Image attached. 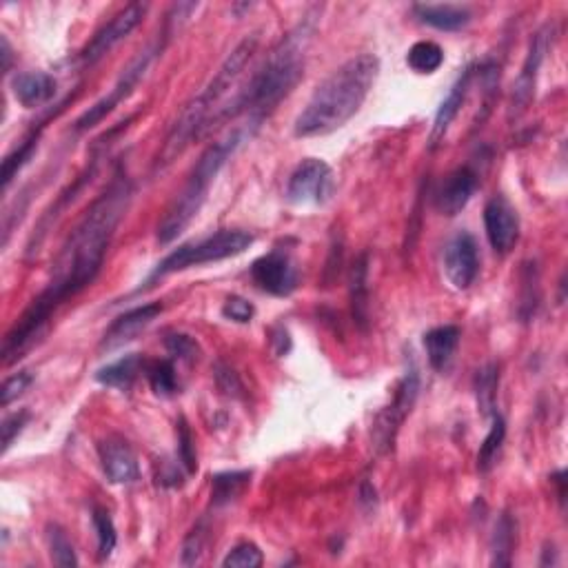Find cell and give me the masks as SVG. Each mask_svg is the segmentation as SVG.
<instances>
[{"mask_svg": "<svg viewBox=\"0 0 568 568\" xmlns=\"http://www.w3.org/2000/svg\"><path fill=\"white\" fill-rule=\"evenodd\" d=\"M131 194H134V187H131L129 176L123 169H118L109 187L91 202L85 216L78 220L65 245L60 247L47 287L32 300L5 336L3 353H0L5 367L23 358V353L34 347L60 304L78 296L96 280L120 220L129 207Z\"/></svg>", "mask_w": 568, "mask_h": 568, "instance_id": "6da1fadb", "label": "cell"}, {"mask_svg": "<svg viewBox=\"0 0 568 568\" xmlns=\"http://www.w3.org/2000/svg\"><path fill=\"white\" fill-rule=\"evenodd\" d=\"M318 16V9H313L296 29H291L271 49L265 63L253 71L249 83L240 89L236 100L227 109H222V118L249 114V118L265 120V116H269L296 89L304 76V52H307L313 32H316Z\"/></svg>", "mask_w": 568, "mask_h": 568, "instance_id": "7a4b0ae2", "label": "cell"}, {"mask_svg": "<svg viewBox=\"0 0 568 568\" xmlns=\"http://www.w3.org/2000/svg\"><path fill=\"white\" fill-rule=\"evenodd\" d=\"M378 71L380 60L373 54L353 56L336 71H331V76L322 80L307 107L296 118V125H293L296 136H327L342 129L369 98L375 80H378Z\"/></svg>", "mask_w": 568, "mask_h": 568, "instance_id": "3957f363", "label": "cell"}, {"mask_svg": "<svg viewBox=\"0 0 568 568\" xmlns=\"http://www.w3.org/2000/svg\"><path fill=\"white\" fill-rule=\"evenodd\" d=\"M260 123L262 120L258 118H249L247 125L233 129L231 134H227L218 142H213L211 147L202 151V156L198 158L194 169H191L185 187L180 189V194L174 198V202H171L169 209L165 211V216L160 220L156 233L160 245L174 242L180 233L191 225V220L198 216V211L202 209V205H205L213 180L218 178L222 167L227 165L231 156L236 154L245 142L253 138Z\"/></svg>", "mask_w": 568, "mask_h": 568, "instance_id": "277c9868", "label": "cell"}, {"mask_svg": "<svg viewBox=\"0 0 568 568\" xmlns=\"http://www.w3.org/2000/svg\"><path fill=\"white\" fill-rule=\"evenodd\" d=\"M258 43H260L258 34H251L242 40V43H238V47L225 58V63L220 65L216 76L209 80V85L180 111L178 120L174 123V127L169 129V134L165 142H162V147L156 156L154 162L156 174L158 171H165L171 162L178 160V156H182V151L191 145V140L198 138L202 131L207 129L211 109L229 94V89L233 85H236V80L240 78L242 71H245L251 56L256 54Z\"/></svg>", "mask_w": 568, "mask_h": 568, "instance_id": "5b68a950", "label": "cell"}, {"mask_svg": "<svg viewBox=\"0 0 568 568\" xmlns=\"http://www.w3.org/2000/svg\"><path fill=\"white\" fill-rule=\"evenodd\" d=\"M251 245H253V236L249 231L222 229L209 238H202L198 242H187V245H180L178 249L171 251L169 256L151 271V276L147 278L145 284L151 287V282L171 276V273L209 265V262L236 258L240 253H245Z\"/></svg>", "mask_w": 568, "mask_h": 568, "instance_id": "8992f818", "label": "cell"}, {"mask_svg": "<svg viewBox=\"0 0 568 568\" xmlns=\"http://www.w3.org/2000/svg\"><path fill=\"white\" fill-rule=\"evenodd\" d=\"M420 393V373L415 364L407 369V373L402 375V380L395 387V395L393 402L389 404L387 409L380 411L378 418H375L373 424V446L380 453H387L393 449L395 435H398L400 426L407 420V415L413 411V404L418 400Z\"/></svg>", "mask_w": 568, "mask_h": 568, "instance_id": "52a82bcc", "label": "cell"}, {"mask_svg": "<svg viewBox=\"0 0 568 568\" xmlns=\"http://www.w3.org/2000/svg\"><path fill=\"white\" fill-rule=\"evenodd\" d=\"M333 194H336V176L320 158L302 160L287 182V200L296 207L324 205Z\"/></svg>", "mask_w": 568, "mask_h": 568, "instance_id": "ba28073f", "label": "cell"}, {"mask_svg": "<svg viewBox=\"0 0 568 568\" xmlns=\"http://www.w3.org/2000/svg\"><path fill=\"white\" fill-rule=\"evenodd\" d=\"M162 47H149L145 52H140L131 63L127 65V69H123V74H120L118 83L114 85V89L109 91L105 98H100L96 105H91L83 116L76 120V131H87V129H94L96 125L103 123V120L114 111L120 103H123L125 98L131 96V91L136 89V85L140 83L142 78H145L149 65L154 63L156 52H160Z\"/></svg>", "mask_w": 568, "mask_h": 568, "instance_id": "9c48e42d", "label": "cell"}, {"mask_svg": "<svg viewBox=\"0 0 568 568\" xmlns=\"http://www.w3.org/2000/svg\"><path fill=\"white\" fill-rule=\"evenodd\" d=\"M251 278L269 296L287 298L298 289V267L287 251L273 249L251 265Z\"/></svg>", "mask_w": 568, "mask_h": 568, "instance_id": "30bf717a", "label": "cell"}, {"mask_svg": "<svg viewBox=\"0 0 568 568\" xmlns=\"http://www.w3.org/2000/svg\"><path fill=\"white\" fill-rule=\"evenodd\" d=\"M553 29L551 25H544L540 32H537L531 38L529 52H526L522 71L517 74L515 83H513V96H511V118H520L526 109H529L531 100L535 96V85H537V76H540V69L544 63V56L549 52V43H551Z\"/></svg>", "mask_w": 568, "mask_h": 568, "instance_id": "8fae6325", "label": "cell"}, {"mask_svg": "<svg viewBox=\"0 0 568 568\" xmlns=\"http://www.w3.org/2000/svg\"><path fill=\"white\" fill-rule=\"evenodd\" d=\"M145 14H147L145 3L127 5L123 12H118L94 38L89 40L87 47L80 52V63L83 65L98 63L100 58L109 54L111 49H114L118 43H123V40L134 32V29L140 25V20L145 18Z\"/></svg>", "mask_w": 568, "mask_h": 568, "instance_id": "7c38bea8", "label": "cell"}, {"mask_svg": "<svg viewBox=\"0 0 568 568\" xmlns=\"http://www.w3.org/2000/svg\"><path fill=\"white\" fill-rule=\"evenodd\" d=\"M480 271V256H478V242L469 231H460L458 236L449 240L444 249V273L449 282L458 291L469 289L478 278Z\"/></svg>", "mask_w": 568, "mask_h": 568, "instance_id": "4fadbf2b", "label": "cell"}, {"mask_svg": "<svg viewBox=\"0 0 568 568\" xmlns=\"http://www.w3.org/2000/svg\"><path fill=\"white\" fill-rule=\"evenodd\" d=\"M484 229L489 245L497 253H509L520 240V218L504 196H495L484 207Z\"/></svg>", "mask_w": 568, "mask_h": 568, "instance_id": "5bb4252c", "label": "cell"}, {"mask_svg": "<svg viewBox=\"0 0 568 568\" xmlns=\"http://www.w3.org/2000/svg\"><path fill=\"white\" fill-rule=\"evenodd\" d=\"M98 455L111 484H131L140 478V466L134 449L118 435H109V438L100 442Z\"/></svg>", "mask_w": 568, "mask_h": 568, "instance_id": "9a60e30c", "label": "cell"}, {"mask_svg": "<svg viewBox=\"0 0 568 568\" xmlns=\"http://www.w3.org/2000/svg\"><path fill=\"white\" fill-rule=\"evenodd\" d=\"M160 313H162V304L149 302L123 313V316H118L114 324L105 331L103 340H100V351H116L120 347H125L127 342L136 340L138 333L145 331Z\"/></svg>", "mask_w": 568, "mask_h": 568, "instance_id": "2e32d148", "label": "cell"}, {"mask_svg": "<svg viewBox=\"0 0 568 568\" xmlns=\"http://www.w3.org/2000/svg\"><path fill=\"white\" fill-rule=\"evenodd\" d=\"M478 174L471 167H460L444 180V185L438 191V211L444 216H458V213L469 205L475 191H478Z\"/></svg>", "mask_w": 568, "mask_h": 568, "instance_id": "e0dca14e", "label": "cell"}, {"mask_svg": "<svg viewBox=\"0 0 568 568\" xmlns=\"http://www.w3.org/2000/svg\"><path fill=\"white\" fill-rule=\"evenodd\" d=\"M14 96L25 109L47 105L56 96L58 80L47 71H25L12 80Z\"/></svg>", "mask_w": 568, "mask_h": 568, "instance_id": "ac0fdd59", "label": "cell"}, {"mask_svg": "<svg viewBox=\"0 0 568 568\" xmlns=\"http://www.w3.org/2000/svg\"><path fill=\"white\" fill-rule=\"evenodd\" d=\"M473 74H475L473 65L466 67L460 74V78L455 80L453 87L449 89V94H446V98L442 100L438 114H435L433 129H431V145H438V142L446 136V131H449V127L453 125V120L458 118L464 100H466V96H469Z\"/></svg>", "mask_w": 568, "mask_h": 568, "instance_id": "d6986e66", "label": "cell"}, {"mask_svg": "<svg viewBox=\"0 0 568 568\" xmlns=\"http://www.w3.org/2000/svg\"><path fill=\"white\" fill-rule=\"evenodd\" d=\"M351 316L362 331L369 329V253L355 258L349 273Z\"/></svg>", "mask_w": 568, "mask_h": 568, "instance_id": "ffe728a7", "label": "cell"}, {"mask_svg": "<svg viewBox=\"0 0 568 568\" xmlns=\"http://www.w3.org/2000/svg\"><path fill=\"white\" fill-rule=\"evenodd\" d=\"M413 14L420 18V23L429 25L440 32H460L471 23V9L466 5L440 3V5H415Z\"/></svg>", "mask_w": 568, "mask_h": 568, "instance_id": "44dd1931", "label": "cell"}, {"mask_svg": "<svg viewBox=\"0 0 568 568\" xmlns=\"http://www.w3.org/2000/svg\"><path fill=\"white\" fill-rule=\"evenodd\" d=\"M462 338L460 327H453V324H444V327H435L424 336V349L429 364L435 371H444L449 367L455 351H458V344Z\"/></svg>", "mask_w": 568, "mask_h": 568, "instance_id": "7402d4cb", "label": "cell"}, {"mask_svg": "<svg viewBox=\"0 0 568 568\" xmlns=\"http://www.w3.org/2000/svg\"><path fill=\"white\" fill-rule=\"evenodd\" d=\"M142 369H145V358H142L140 353H129L125 358H120L100 369L96 373V380L100 384H105V387L129 391L134 387V382Z\"/></svg>", "mask_w": 568, "mask_h": 568, "instance_id": "603a6c76", "label": "cell"}, {"mask_svg": "<svg viewBox=\"0 0 568 568\" xmlns=\"http://www.w3.org/2000/svg\"><path fill=\"white\" fill-rule=\"evenodd\" d=\"M251 482V471H229L218 473L211 480V502L213 506H225L245 493Z\"/></svg>", "mask_w": 568, "mask_h": 568, "instance_id": "cb8c5ba5", "label": "cell"}, {"mask_svg": "<svg viewBox=\"0 0 568 568\" xmlns=\"http://www.w3.org/2000/svg\"><path fill=\"white\" fill-rule=\"evenodd\" d=\"M517 540V524L509 513H502L495 524L493 542H491V564L493 566H511V555Z\"/></svg>", "mask_w": 568, "mask_h": 568, "instance_id": "d4e9b609", "label": "cell"}, {"mask_svg": "<svg viewBox=\"0 0 568 568\" xmlns=\"http://www.w3.org/2000/svg\"><path fill=\"white\" fill-rule=\"evenodd\" d=\"M444 63V52L438 43L433 40H420L415 43L407 54V65L415 71V74H433Z\"/></svg>", "mask_w": 568, "mask_h": 568, "instance_id": "484cf974", "label": "cell"}, {"mask_svg": "<svg viewBox=\"0 0 568 568\" xmlns=\"http://www.w3.org/2000/svg\"><path fill=\"white\" fill-rule=\"evenodd\" d=\"M506 438V422L502 415H493V424H491V431L486 435L482 446H480V453H478V469L480 473L491 471L495 466L497 455L502 451V444Z\"/></svg>", "mask_w": 568, "mask_h": 568, "instance_id": "4316f807", "label": "cell"}, {"mask_svg": "<svg viewBox=\"0 0 568 568\" xmlns=\"http://www.w3.org/2000/svg\"><path fill=\"white\" fill-rule=\"evenodd\" d=\"M497 384H500V369H497V364H486L475 375V395H478V404L484 415H495Z\"/></svg>", "mask_w": 568, "mask_h": 568, "instance_id": "83f0119b", "label": "cell"}, {"mask_svg": "<svg viewBox=\"0 0 568 568\" xmlns=\"http://www.w3.org/2000/svg\"><path fill=\"white\" fill-rule=\"evenodd\" d=\"M38 140H40V134H34L32 136H27L23 140V145H20L18 149H14L12 154H9L3 162V189L7 191L9 185H12V180L23 171L25 165H29V160L34 158L36 154V149H38Z\"/></svg>", "mask_w": 568, "mask_h": 568, "instance_id": "f1b7e54d", "label": "cell"}, {"mask_svg": "<svg viewBox=\"0 0 568 568\" xmlns=\"http://www.w3.org/2000/svg\"><path fill=\"white\" fill-rule=\"evenodd\" d=\"M147 380H149V387L156 395H162V398H167V395H174L178 389V378H176V367L171 360H158L151 364L147 369Z\"/></svg>", "mask_w": 568, "mask_h": 568, "instance_id": "f546056e", "label": "cell"}, {"mask_svg": "<svg viewBox=\"0 0 568 568\" xmlns=\"http://www.w3.org/2000/svg\"><path fill=\"white\" fill-rule=\"evenodd\" d=\"M91 522H94L96 537H98L100 560H107V557L114 553L116 542H118L116 524H114V520H111L109 511H105V509H94V513H91Z\"/></svg>", "mask_w": 568, "mask_h": 568, "instance_id": "4dcf8cb0", "label": "cell"}, {"mask_svg": "<svg viewBox=\"0 0 568 568\" xmlns=\"http://www.w3.org/2000/svg\"><path fill=\"white\" fill-rule=\"evenodd\" d=\"M47 542H49V553H52V560L56 566H63V568L78 566L74 544L69 542L67 533L60 529L58 524H52L47 529Z\"/></svg>", "mask_w": 568, "mask_h": 568, "instance_id": "1f68e13d", "label": "cell"}, {"mask_svg": "<svg viewBox=\"0 0 568 568\" xmlns=\"http://www.w3.org/2000/svg\"><path fill=\"white\" fill-rule=\"evenodd\" d=\"M265 562V557H262V551L258 549L253 542H242L238 546H233V549L227 553L225 560H222V566L225 568H258Z\"/></svg>", "mask_w": 568, "mask_h": 568, "instance_id": "d6a6232c", "label": "cell"}, {"mask_svg": "<svg viewBox=\"0 0 568 568\" xmlns=\"http://www.w3.org/2000/svg\"><path fill=\"white\" fill-rule=\"evenodd\" d=\"M176 433H178V460L182 466H185L187 473H196L198 471L196 444H194V435H191V429L185 418L178 420Z\"/></svg>", "mask_w": 568, "mask_h": 568, "instance_id": "836d02e7", "label": "cell"}, {"mask_svg": "<svg viewBox=\"0 0 568 568\" xmlns=\"http://www.w3.org/2000/svg\"><path fill=\"white\" fill-rule=\"evenodd\" d=\"M205 540H207V529L205 522H200L194 526V531L185 537V544H182V564L194 566L200 562V555L205 551Z\"/></svg>", "mask_w": 568, "mask_h": 568, "instance_id": "e575fe53", "label": "cell"}, {"mask_svg": "<svg viewBox=\"0 0 568 568\" xmlns=\"http://www.w3.org/2000/svg\"><path fill=\"white\" fill-rule=\"evenodd\" d=\"M165 347L169 351L171 358L182 360V362H194L198 358V344L191 336H185V333H171L165 340Z\"/></svg>", "mask_w": 568, "mask_h": 568, "instance_id": "d590c367", "label": "cell"}, {"mask_svg": "<svg viewBox=\"0 0 568 568\" xmlns=\"http://www.w3.org/2000/svg\"><path fill=\"white\" fill-rule=\"evenodd\" d=\"M34 375L29 371H20L16 375H9V378L3 382V391H0V404L3 407H9L14 400H18L29 387H32Z\"/></svg>", "mask_w": 568, "mask_h": 568, "instance_id": "8d00e7d4", "label": "cell"}, {"mask_svg": "<svg viewBox=\"0 0 568 568\" xmlns=\"http://www.w3.org/2000/svg\"><path fill=\"white\" fill-rule=\"evenodd\" d=\"M29 420H32L29 411H18V413L9 415V418H5L3 426H0V431H3V453L9 451V446L14 444V440L18 438L20 433H23V429L29 424Z\"/></svg>", "mask_w": 568, "mask_h": 568, "instance_id": "74e56055", "label": "cell"}, {"mask_svg": "<svg viewBox=\"0 0 568 568\" xmlns=\"http://www.w3.org/2000/svg\"><path fill=\"white\" fill-rule=\"evenodd\" d=\"M253 313H256V309H253V304L249 300H245V298H240V296L227 298L225 307H222V316L233 320V322H240V324L251 322Z\"/></svg>", "mask_w": 568, "mask_h": 568, "instance_id": "f35d334b", "label": "cell"}, {"mask_svg": "<svg viewBox=\"0 0 568 568\" xmlns=\"http://www.w3.org/2000/svg\"><path fill=\"white\" fill-rule=\"evenodd\" d=\"M216 382L218 389L229 395V398H240L242 395V382L238 378V373L233 371L231 367H225V364H218L216 367Z\"/></svg>", "mask_w": 568, "mask_h": 568, "instance_id": "ab89813d", "label": "cell"}, {"mask_svg": "<svg viewBox=\"0 0 568 568\" xmlns=\"http://www.w3.org/2000/svg\"><path fill=\"white\" fill-rule=\"evenodd\" d=\"M196 9H198V3H180V5H174V7H171V12L167 14V25H174L176 18H180L182 23H185V20L189 18V14L196 12ZM171 34H174V29L165 27V34H162V36H165V40H169Z\"/></svg>", "mask_w": 568, "mask_h": 568, "instance_id": "60d3db41", "label": "cell"}, {"mask_svg": "<svg viewBox=\"0 0 568 568\" xmlns=\"http://www.w3.org/2000/svg\"><path fill=\"white\" fill-rule=\"evenodd\" d=\"M0 56H3V71L7 74L9 69H12V45H9L7 36L0 38Z\"/></svg>", "mask_w": 568, "mask_h": 568, "instance_id": "b9f144b4", "label": "cell"}, {"mask_svg": "<svg viewBox=\"0 0 568 568\" xmlns=\"http://www.w3.org/2000/svg\"><path fill=\"white\" fill-rule=\"evenodd\" d=\"M564 471H557L553 478H551V482H555L557 484V497H560V502H564V497H566V491H564Z\"/></svg>", "mask_w": 568, "mask_h": 568, "instance_id": "7bdbcfd3", "label": "cell"}]
</instances>
